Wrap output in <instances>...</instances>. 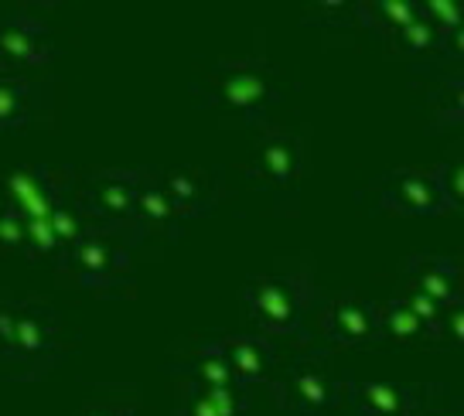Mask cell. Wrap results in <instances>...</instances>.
Masks as SVG:
<instances>
[{
    "label": "cell",
    "instance_id": "obj_16",
    "mask_svg": "<svg viewBox=\"0 0 464 416\" xmlns=\"http://www.w3.org/2000/svg\"><path fill=\"white\" fill-rule=\"evenodd\" d=\"M406 287L420 290L423 297H430L437 307H450V304H461V270L450 256H420L406 259Z\"/></svg>",
    "mask_w": 464,
    "mask_h": 416
},
{
    "label": "cell",
    "instance_id": "obj_19",
    "mask_svg": "<svg viewBox=\"0 0 464 416\" xmlns=\"http://www.w3.org/2000/svg\"><path fill=\"white\" fill-rule=\"evenodd\" d=\"M48 226H52V236H55V263H62V256L72 249L86 232L96 229L92 216L86 212V205L79 195H65L55 208L48 212Z\"/></svg>",
    "mask_w": 464,
    "mask_h": 416
},
{
    "label": "cell",
    "instance_id": "obj_24",
    "mask_svg": "<svg viewBox=\"0 0 464 416\" xmlns=\"http://www.w3.org/2000/svg\"><path fill=\"white\" fill-rule=\"evenodd\" d=\"M437 92H430V110L437 116V127H458L464 120V79L458 69L448 75H437Z\"/></svg>",
    "mask_w": 464,
    "mask_h": 416
},
{
    "label": "cell",
    "instance_id": "obj_31",
    "mask_svg": "<svg viewBox=\"0 0 464 416\" xmlns=\"http://www.w3.org/2000/svg\"><path fill=\"white\" fill-rule=\"evenodd\" d=\"M0 75H4V73H0Z\"/></svg>",
    "mask_w": 464,
    "mask_h": 416
},
{
    "label": "cell",
    "instance_id": "obj_17",
    "mask_svg": "<svg viewBox=\"0 0 464 416\" xmlns=\"http://www.w3.org/2000/svg\"><path fill=\"white\" fill-rule=\"evenodd\" d=\"M249 413V392L239 386L226 389H198L185 386L181 402L174 416H246Z\"/></svg>",
    "mask_w": 464,
    "mask_h": 416
},
{
    "label": "cell",
    "instance_id": "obj_13",
    "mask_svg": "<svg viewBox=\"0 0 464 416\" xmlns=\"http://www.w3.org/2000/svg\"><path fill=\"white\" fill-rule=\"evenodd\" d=\"M229 372L239 389H256L270 386L276 375V352L274 342L263 334H232V338H218Z\"/></svg>",
    "mask_w": 464,
    "mask_h": 416
},
{
    "label": "cell",
    "instance_id": "obj_21",
    "mask_svg": "<svg viewBox=\"0 0 464 416\" xmlns=\"http://www.w3.org/2000/svg\"><path fill=\"white\" fill-rule=\"evenodd\" d=\"M379 324H382V342L392 344H437L434 331L423 324L417 314H410L400 297H390L379 304Z\"/></svg>",
    "mask_w": 464,
    "mask_h": 416
},
{
    "label": "cell",
    "instance_id": "obj_7",
    "mask_svg": "<svg viewBox=\"0 0 464 416\" xmlns=\"http://www.w3.org/2000/svg\"><path fill=\"white\" fill-rule=\"evenodd\" d=\"M75 171L72 168H52V164H24L14 171L0 174V205L14 216L44 218L65 195H72Z\"/></svg>",
    "mask_w": 464,
    "mask_h": 416
},
{
    "label": "cell",
    "instance_id": "obj_25",
    "mask_svg": "<svg viewBox=\"0 0 464 416\" xmlns=\"http://www.w3.org/2000/svg\"><path fill=\"white\" fill-rule=\"evenodd\" d=\"M434 185L440 191V201L448 212H464V164L461 160H448V164H437Z\"/></svg>",
    "mask_w": 464,
    "mask_h": 416
},
{
    "label": "cell",
    "instance_id": "obj_23",
    "mask_svg": "<svg viewBox=\"0 0 464 416\" xmlns=\"http://www.w3.org/2000/svg\"><path fill=\"white\" fill-rule=\"evenodd\" d=\"M392 44H396L400 55L413 58L417 65H434L437 58L444 62V38L427 24V17H423L420 11H417V17L392 38Z\"/></svg>",
    "mask_w": 464,
    "mask_h": 416
},
{
    "label": "cell",
    "instance_id": "obj_8",
    "mask_svg": "<svg viewBox=\"0 0 464 416\" xmlns=\"http://www.w3.org/2000/svg\"><path fill=\"white\" fill-rule=\"evenodd\" d=\"M318 311V334L328 344L338 348H369L382 342V324H379V304L369 297H359L352 290L324 297Z\"/></svg>",
    "mask_w": 464,
    "mask_h": 416
},
{
    "label": "cell",
    "instance_id": "obj_1",
    "mask_svg": "<svg viewBox=\"0 0 464 416\" xmlns=\"http://www.w3.org/2000/svg\"><path fill=\"white\" fill-rule=\"evenodd\" d=\"M191 100L229 123L263 130L284 102V89L266 62H218L191 82Z\"/></svg>",
    "mask_w": 464,
    "mask_h": 416
},
{
    "label": "cell",
    "instance_id": "obj_26",
    "mask_svg": "<svg viewBox=\"0 0 464 416\" xmlns=\"http://www.w3.org/2000/svg\"><path fill=\"white\" fill-rule=\"evenodd\" d=\"M417 11L427 17V24H430L440 38L464 31L461 4H454V0H423V4H417Z\"/></svg>",
    "mask_w": 464,
    "mask_h": 416
},
{
    "label": "cell",
    "instance_id": "obj_28",
    "mask_svg": "<svg viewBox=\"0 0 464 416\" xmlns=\"http://www.w3.org/2000/svg\"><path fill=\"white\" fill-rule=\"evenodd\" d=\"M396 297H400V301H403L406 307H410V314L420 317L423 324L434 331V338H437V321H440V311H444V307H437V304L430 301V297H423L420 290L406 287V284H403V290H400Z\"/></svg>",
    "mask_w": 464,
    "mask_h": 416
},
{
    "label": "cell",
    "instance_id": "obj_15",
    "mask_svg": "<svg viewBox=\"0 0 464 416\" xmlns=\"http://www.w3.org/2000/svg\"><path fill=\"white\" fill-rule=\"evenodd\" d=\"M160 185L171 198L174 212L181 222L208 216L218 205V178L205 168H171V171H160Z\"/></svg>",
    "mask_w": 464,
    "mask_h": 416
},
{
    "label": "cell",
    "instance_id": "obj_4",
    "mask_svg": "<svg viewBox=\"0 0 464 416\" xmlns=\"http://www.w3.org/2000/svg\"><path fill=\"white\" fill-rule=\"evenodd\" d=\"M342 375L324 352H304L274 375V402L287 416H332L342 410Z\"/></svg>",
    "mask_w": 464,
    "mask_h": 416
},
{
    "label": "cell",
    "instance_id": "obj_22",
    "mask_svg": "<svg viewBox=\"0 0 464 416\" xmlns=\"http://www.w3.org/2000/svg\"><path fill=\"white\" fill-rule=\"evenodd\" d=\"M185 379H188V386H198V389H226V386H236V379L229 372V362H226V352H222V344L218 342H205L195 348V355L191 362L181 369Z\"/></svg>",
    "mask_w": 464,
    "mask_h": 416
},
{
    "label": "cell",
    "instance_id": "obj_5",
    "mask_svg": "<svg viewBox=\"0 0 464 416\" xmlns=\"http://www.w3.org/2000/svg\"><path fill=\"white\" fill-rule=\"evenodd\" d=\"M130 246L133 243L127 236L96 226V229L86 232V236L62 256L58 266L69 273L79 287L110 294V290L130 284V270H133Z\"/></svg>",
    "mask_w": 464,
    "mask_h": 416
},
{
    "label": "cell",
    "instance_id": "obj_14",
    "mask_svg": "<svg viewBox=\"0 0 464 416\" xmlns=\"http://www.w3.org/2000/svg\"><path fill=\"white\" fill-rule=\"evenodd\" d=\"M181 229H185V222L178 218L168 191L160 185V171L140 168V188H137V205H133V232L140 239H147V236L178 239Z\"/></svg>",
    "mask_w": 464,
    "mask_h": 416
},
{
    "label": "cell",
    "instance_id": "obj_9",
    "mask_svg": "<svg viewBox=\"0 0 464 416\" xmlns=\"http://www.w3.org/2000/svg\"><path fill=\"white\" fill-rule=\"evenodd\" d=\"M437 386H410L386 379H345L342 406L355 416H423L434 406Z\"/></svg>",
    "mask_w": 464,
    "mask_h": 416
},
{
    "label": "cell",
    "instance_id": "obj_20",
    "mask_svg": "<svg viewBox=\"0 0 464 416\" xmlns=\"http://www.w3.org/2000/svg\"><path fill=\"white\" fill-rule=\"evenodd\" d=\"M417 17V4L410 0H372V4H355V21L376 38H396L400 31Z\"/></svg>",
    "mask_w": 464,
    "mask_h": 416
},
{
    "label": "cell",
    "instance_id": "obj_12",
    "mask_svg": "<svg viewBox=\"0 0 464 416\" xmlns=\"http://www.w3.org/2000/svg\"><path fill=\"white\" fill-rule=\"evenodd\" d=\"M52 58H55V42L38 17H0V73L14 75V69H42Z\"/></svg>",
    "mask_w": 464,
    "mask_h": 416
},
{
    "label": "cell",
    "instance_id": "obj_6",
    "mask_svg": "<svg viewBox=\"0 0 464 416\" xmlns=\"http://www.w3.org/2000/svg\"><path fill=\"white\" fill-rule=\"evenodd\" d=\"M307 168V147L304 137L287 127L266 123L256 137V147L249 154L246 174L249 185L263 195H287L301 185Z\"/></svg>",
    "mask_w": 464,
    "mask_h": 416
},
{
    "label": "cell",
    "instance_id": "obj_3",
    "mask_svg": "<svg viewBox=\"0 0 464 416\" xmlns=\"http://www.w3.org/2000/svg\"><path fill=\"white\" fill-rule=\"evenodd\" d=\"M243 304H246L249 321L256 331L266 334H280V338H294L304 334L307 314L314 311L318 294L314 284L304 273H284V276H253L243 290Z\"/></svg>",
    "mask_w": 464,
    "mask_h": 416
},
{
    "label": "cell",
    "instance_id": "obj_11",
    "mask_svg": "<svg viewBox=\"0 0 464 416\" xmlns=\"http://www.w3.org/2000/svg\"><path fill=\"white\" fill-rule=\"evenodd\" d=\"M369 195L376 201V208H386V212H396V216L430 218L448 212L444 201H440V191L434 185V174L417 171V168L390 171L369 188Z\"/></svg>",
    "mask_w": 464,
    "mask_h": 416
},
{
    "label": "cell",
    "instance_id": "obj_30",
    "mask_svg": "<svg viewBox=\"0 0 464 416\" xmlns=\"http://www.w3.org/2000/svg\"><path fill=\"white\" fill-rule=\"evenodd\" d=\"M75 416H137V406L130 400H100L82 406Z\"/></svg>",
    "mask_w": 464,
    "mask_h": 416
},
{
    "label": "cell",
    "instance_id": "obj_29",
    "mask_svg": "<svg viewBox=\"0 0 464 416\" xmlns=\"http://www.w3.org/2000/svg\"><path fill=\"white\" fill-rule=\"evenodd\" d=\"M437 344H454V348H461L464 344L461 304H450V307L440 311V321H437Z\"/></svg>",
    "mask_w": 464,
    "mask_h": 416
},
{
    "label": "cell",
    "instance_id": "obj_18",
    "mask_svg": "<svg viewBox=\"0 0 464 416\" xmlns=\"http://www.w3.org/2000/svg\"><path fill=\"white\" fill-rule=\"evenodd\" d=\"M38 100H42L38 82H28L21 75H0V130L28 127L38 116Z\"/></svg>",
    "mask_w": 464,
    "mask_h": 416
},
{
    "label": "cell",
    "instance_id": "obj_27",
    "mask_svg": "<svg viewBox=\"0 0 464 416\" xmlns=\"http://www.w3.org/2000/svg\"><path fill=\"white\" fill-rule=\"evenodd\" d=\"M0 253L24 256V218L0 205Z\"/></svg>",
    "mask_w": 464,
    "mask_h": 416
},
{
    "label": "cell",
    "instance_id": "obj_2",
    "mask_svg": "<svg viewBox=\"0 0 464 416\" xmlns=\"http://www.w3.org/2000/svg\"><path fill=\"white\" fill-rule=\"evenodd\" d=\"M62 317L44 301L0 304V369L7 379L31 382L62 359Z\"/></svg>",
    "mask_w": 464,
    "mask_h": 416
},
{
    "label": "cell",
    "instance_id": "obj_10",
    "mask_svg": "<svg viewBox=\"0 0 464 416\" xmlns=\"http://www.w3.org/2000/svg\"><path fill=\"white\" fill-rule=\"evenodd\" d=\"M137 188H140V171L130 168H113V171L96 174L82 188V205L92 216L96 226L110 232L127 236L130 243H140V236L133 232V205H137Z\"/></svg>",
    "mask_w": 464,
    "mask_h": 416
}]
</instances>
